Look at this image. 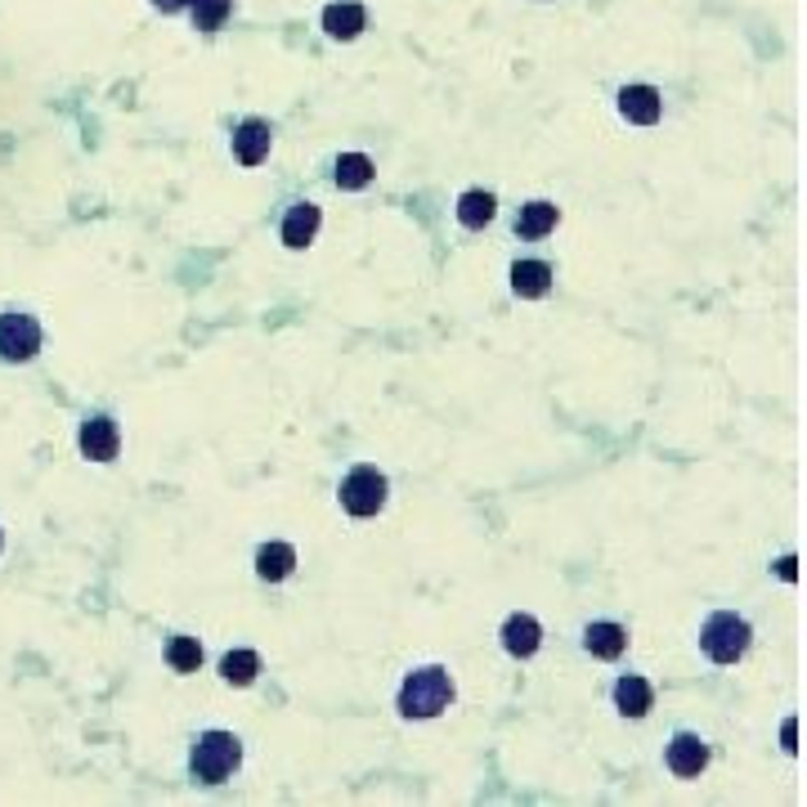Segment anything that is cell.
<instances>
[{
    "mask_svg": "<svg viewBox=\"0 0 807 807\" xmlns=\"http://www.w3.org/2000/svg\"><path fill=\"white\" fill-rule=\"evenodd\" d=\"M453 705V677L444 668H417L400 686V714L404 718H435Z\"/></svg>",
    "mask_w": 807,
    "mask_h": 807,
    "instance_id": "1",
    "label": "cell"
},
{
    "mask_svg": "<svg viewBox=\"0 0 807 807\" xmlns=\"http://www.w3.org/2000/svg\"><path fill=\"white\" fill-rule=\"evenodd\" d=\"M749 642H754L749 619H740V615H732V611L709 615L705 628H700V646H705V655H709L714 664H736V659L749 650Z\"/></svg>",
    "mask_w": 807,
    "mask_h": 807,
    "instance_id": "2",
    "label": "cell"
},
{
    "mask_svg": "<svg viewBox=\"0 0 807 807\" xmlns=\"http://www.w3.org/2000/svg\"><path fill=\"white\" fill-rule=\"evenodd\" d=\"M239 758H243L239 736H229V732H206V736H198V745H193V776L206 780V785H220L224 776H234Z\"/></svg>",
    "mask_w": 807,
    "mask_h": 807,
    "instance_id": "3",
    "label": "cell"
},
{
    "mask_svg": "<svg viewBox=\"0 0 807 807\" xmlns=\"http://www.w3.org/2000/svg\"><path fill=\"white\" fill-rule=\"evenodd\" d=\"M341 507L351 516H377L386 507V476L377 467H355L341 481Z\"/></svg>",
    "mask_w": 807,
    "mask_h": 807,
    "instance_id": "4",
    "label": "cell"
},
{
    "mask_svg": "<svg viewBox=\"0 0 807 807\" xmlns=\"http://www.w3.org/2000/svg\"><path fill=\"white\" fill-rule=\"evenodd\" d=\"M41 351V323L32 314H0V360L23 364Z\"/></svg>",
    "mask_w": 807,
    "mask_h": 807,
    "instance_id": "5",
    "label": "cell"
},
{
    "mask_svg": "<svg viewBox=\"0 0 807 807\" xmlns=\"http://www.w3.org/2000/svg\"><path fill=\"white\" fill-rule=\"evenodd\" d=\"M709 767V745L696 736V732H677L673 745H668V771L673 776H700Z\"/></svg>",
    "mask_w": 807,
    "mask_h": 807,
    "instance_id": "6",
    "label": "cell"
},
{
    "mask_svg": "<svg viewBox=\"0 0 807 807\" xmlns=\"http://www.w3.org/2000/svg\"><path fill=\"white\" fill-rule=\"evenodd\" d=\"M122 448V435H118V422L112 417H90L81 426V453L90 457V463H112Z\"/></svg>",
    "mask_w": 807,
    "mask_h": 807,
    "instance_id": "7",
    "label": "cell"
},
{
    "mask_svg": "<svg viewBox=\"0 0 807 807\" xmlns=\"http://www.w3.org/2000/svg\"><path fill=\"white\" fill-rule=\"evenodd\" d=\"M619 112H624L633 127H655L659 112H664L659 90H655V85H624V90H619Z\"/></svg>",
    "mask_w": 807,
    "mask_h": 807,
    "instance_id": "8",
    "label": "cell"
},
{
    "mask_svg": "<svg viewBox=\"0 0 807 807\" xmlns=\"http://www.w3.org/2000/svg\"><path fill=\"white\" fill-rule=\"evenodd\" d=\"M270 140H274L270 122L248 118V122L239 127V135H234V158H239L243 167H261V162L270 158Z\"/></svg>",
    "mask_w": 807,
    "mask_h": 807,
    "instance_id": "9",
    "label": "cell"
},
{
    "mask_svg": "<svg viewBox=\"0 0 807 807\" xmlns=\"http://www.w3.org/2000/svg\"><path fill=\"white\" fill-rule=\"evenodd\" d=\"M319 224H323V211H319L314 202H296V206L288 211V220H283V243H288L292 252L310 248L314 234H319Z\"/></svg>",
    "mask_w": 807,
    "mask_h": 807,
    "instance_id": "10",
    "label": "cell"
},
{
    "mask_svg": "<svg viewBox=\"0 0 807 807\" xmlns=\"http://www.w3.org/2000/svg\"><path fill=\"white\" fill-rule=\"evenodd\" d=\"M503 646H507V655L529 659V655L543 646V628H538V619H534V615H512V619L503 624Z\"/></svg>",
    "mask_w": 807,
    "mask_h": 807,
    "instance_id": "11",
    "label": "cell"
},
{
    "mask_svg": "<svg viewBox=\"0 0 807 807\" xmlns=\"http://www.w3.org/2000/svg\"><path fill=\"white\" fill-rule=\"evenodd\" d=\"M615 705H619V714H628V718H646L650 714V705H655V690H650V682L646 677H619L615 682Z\"/></svg>",
    "mask_w": 807,
    "mask_h": 807,
    "instance_id": "12",
    "label": "cell"
},
{
    "mask_svg": "<svg viewBox=\"0 0 807 807\" xmlns=\"http://www.w3.org/2000/svg\"><path fill=\"white\" fill-rule=\"evenodd\" d=\"M512 288H516V296H525V301L547 296V292H552V265H547V261H516V265H512Z\"/></svg>",
    "mask_w": 807,
    "mask_h": 807,
    "instance_id": "13",
    "label": "cell"
},
{
    "mask_svg": "<svg viewBox=\"0 0 807 807\" xmlns=\"http://www.w3.org/2000/svg\"><path fill=\"white\" fill-rule=\"evenodd\" d=\"M292 569H296V547L292 543H265L256 552V574L265 584H283Z\"/></svg>",
    "mask_w": 807,
    "mask_h": 807,
    "instance_id": "14",
    "label": "cell"
},
{
    "mask_svg": "<svg viewBox=\"0 0 807 807\" xmlns=\"http://www.w3.org/2000/svg\"><path fill=\"white\" fill-rule=\"evenodd\" d=\"M364 23H369L364 6H327V10H323V32H327L332 41H355V37L364 32Z\"/></svg>",
    "mask_w": 807,
    "mask_h": 807,
    "instance_id": "15",
    "label": "cell"
},
{
    "mask_svg": "<svg viewBox=\"0 0 807 807\" xmlns=\"http://www.w3.org/2000/svg\"><path fill=\"white\" fill-rule=\"evenodd\" d=\"M584 646H588V655H597V659H619V655L628 650V633H624L619 624L602 619V624H588Z\"/></svg>",
    "mask_w": 807,
    "mask_h": 807,
    "instance_id": "16",
    "label": "cell"
},
{
    "mask_svg": "<svg viewBox=\"0 0 807 807\" xmlns=\"http://www.w3.org/2000/svg\"><path fill=\"white\" fill-rule=\"evenodd\" d=\"M373 175H377V167H373V158H364V153H341V158H336V184H341L345 193L369 189Z\"/></svg>",
    "mask_w": 807,
    "mask_h": 807,
    "instance_id": "17",
    "label": "cell"
},
{
    "mask_svg": "<svg viewBox=\"0 0 807 807\" xmlns=\"http://www.w3.org/2000/svg\"><path fill=\"white\" fill-rule=\"evenodd\" d=\"M556 220H561V211L552 202H529V206H521L516 234L521 239H543V234H552V229H556Z\"/></svg>",
    "mask_w": 807,
    "mask_h": 807,
    "instance_id": "18",
    "label": "cell"
},
{
    "mask_svg": "<svg viewBox=\"0 0 807 807\" xmlns=\"http://www.w3.org/2000/svg\"><path fill=\"white\" fill-rule=\"evenodd\" d=\"M494 211H498V202H494V193H485V189H472V193L457 198V220H463L467 229H485V224L494 220Z\"/></svg>",
    "mask_w": 807,
    "mask_h": 807,
    "instance_id": "19",
    "label": "cell"
},
{
    "mask_svg": "<svg viewBox=\"0 0 807 807\" xmlns=\"http://www.w3.org/2000/svg\"><path fill=\"white\" fill-rule=\"evenodd\" d=\"M220 673H224L229 686H252L256 673H261V655H256V650H229V655L220 659Z\"/></svg>",
    "mask_w": 807,
    "mask_h": 807,
    "instance_id": "20",
    "label": "cell"
},
{
    "mask_svg": "<svg viewBox=\"0 0 807 807\" xmlns=\"http://www.w3.org/2000/svg\"><path fill=\"white\" fill-rule=\"evenodd\" d=\"M167 659H171V668H175V673H198V664H202V646H198V637H175V642L167 646Z\"/></svg>",
    "mask_w": 807,
    "mask_h": 807,
    "instance_id": "21",
    "label": "cell"
},
{
    "mask_svg": "<svg viewBox=\"0 0 807 807\" xmlns=\"http://www.w3.org/2000/svg\"><path fill=\"white\" fill-rule=\"evenodd\" d=\"M193 19H198L202 32H215V28L229 19V0H198V6H193Z\"/></svg>",
    "mask_w": 807,
    "mask_h": 807,
    "instance_id": "22",
    "label": "cell"
},
{
    "mask_svg": "<svg viewBox=\"0 0 807 807\" xmlns=\"http://www.w3.org/2000/svg\"><path fill=\"white\" fill-rule=\"evenodd\" d=\"M153 6H158L162 14H175V10H193L198 0H153Z\"/></svg>",
    "mask_w": 807,
    "mask_h": 807,
    "instance_id": "23",
    "label": "cell"
},
{
    "mask_svg": "<svg viewBox=\"0 0 807 807\" xmlns=\"http://www.w3.org/2000/svg\"><path fill=\"white\" fill-rule=\"evenodd\" d=\"M0 547H6V538H0Z\"/></svg>",
    "mask_w": 807,
    "mask_h": 807,
    "instance_id": "24",
    "label": "cell"
}]
</instances>
